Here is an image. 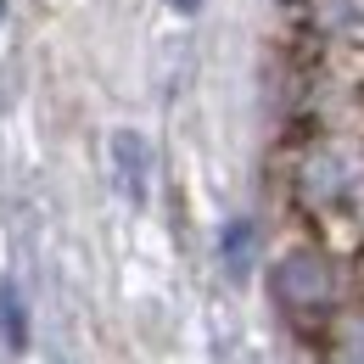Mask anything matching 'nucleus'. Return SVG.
<instances>
[{"label":"nucleus","mask_w":364,"mask_h":364,"mask_svg":"<svg viewBox=\"0 0 364 364\" xmlns=\"http://www.w3.org/2000/svg\"><path fill=\"white\" fill-rule=\"evenodd\" d=\"M331 286L336 280H331V264L319 252H286L274 264V297L286 309H297V314H319L331 303Z\"/></svg>","instance_id":"obj_1"},{"label":"nucleus","mask_w":364,"mask_h":364,"mask_svg":"<svg viewBox=\"0 0 364 364\" xmlns=\"http://www.w3.org/2000/svg\"><path fill=\"white\" fill-rule=\"evenodd\" d=\"M112 163H118V180L129 191V202H146V140L124 129L112 140Z\"/></svg>","instance_id":"obj_2"},{"label":"nucleus","mask_w":364,"mask_h":364,"mask_svg":"<svg viewBox=\"0 0 364 364\" xmlns=\"http://www.w3.org/2000/svg\"><path fill=\"white\" fill-rule=\"evenodd\" d=\"M0 336H6L11 353L28 348V314H23V297H17V286H6V280H0Z\"/></svg>","instance_id":"obj_3"},{"label":"nucleus","mask_w":364,"mask_h":364,"mask_svg":"<svg viewBox=\"0 0 364 364\" xmlns=\"http://www.w3.org/2000/svg\"><path fill=\"white\" fill-rule=\"evenodd\" d=\"M247 247H252V225H230L225 230V258H230V269H235V274L247 269Z\"/></svg>","instance_id":"obj_4"},{"label":"nucleus","mask_w":364,"mask_h":364,"mask_svg":"<svg viewBox=\"0 0 364 364\" xmlns=\"http://www.w3.org/2000/svg\"><path fill=\"white\" fill-rule=\"evenodd\" d=\"M342 364H364V348H353V353H348V359H342Z\"/></svg>","instance_id":"obj_5"},{"label":"nucleus","mask_w":364,"mask_h":364,"mask_svg":"<svg viewBox=\"0 0 364 364\" xmlns=\"http://www.w3.org/2000/svg\"><path fill=\"white\" fill-rule=\"evenodd\" d=\"M174 6H180V11H191V6H196V0H174Z\"/></svg>","instance_id":"obj_6"},{"label":"nucleus","mask_w":364,"mask_h":364,"mask_svg":"<svg viewBox=\"0 0 364 364\" xmlns=\"http://www.w3.org/2000/svg\"><path fill=\"white\" fill-rule=\"evenodd\" d=\"M0 17H6V0H0Z\"/></svg>","instance_id":"obj_7"}]
</instances>
